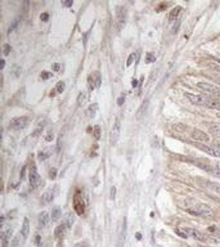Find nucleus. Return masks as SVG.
I'll return each mask as SVG.
<instances>
[{"label": "nucleus", "mask_w": 220, "mask_h": 247, "mask_svg": "<svg viewBox=\"0 0 220 247\" xmlns=\"http://www.w3.org/2000/svg\"><path fill=\"white\" fill-rule=\"evenodd\" d=\"M53 74L51 72H48V71H43V72L41 73V78L43 80H48L49 78H50Z\"/></svg>", "instance_id": "obj_31"}, {"label": "nucleus", "mask_w": 220, "mask_h": 247, "mask_svg": "<svg viewBox=\"0 0 220 247\" xmlns=\"http://www.w3.org/2000/svg\"><path fill=\"white\" fill-rule=\"evenodd\" d=\"M17 25H18V21H14L13 22H12V24H11V26L9 27V29H8V32H7V33L9 34L11 31H13L14 29H16Z\"/></svg>", "instance_id": "obj_39"}, {"label": "nucleus", "mask_w": 220, "mask_h": 247, "mask_svg": "<svg viewBox=\"0 0 220 247\" xmlns=\"http://www.w3.org/2000/svg\"><path fill=\"white\" fill-rule=\"evenodd\" d=\"M185 96L194 105L205 106V103H206V100L208 96H202V95H196V94H192V93L190 92L185 93Z\"/></svg>", "instance_id": "obj_8"}, {"label": "nucleus", "mask_w": 220, "mask_h": 247, "mask_svg": "<svg viewBox=\"0 0 220 247\" xmlns=\"http://www.w3.org/2000/svg\"><path fill=\"white\" fill-rule=\"evenodd\" d=\"M101 129L99 125H95L93 128V137L95 138L96 140H99L101 138Z\"/></svg>", "instance_id": "obj_26"}, {"label": "nucleus", "mask_w": 220, "mask_h": 247, "mask_svg": "<svg viewBox=\"0 0 220 247\" xmlns=\"http://www.w3.org/2000/svg\"><path fill=\"white\" fill-rule=\"evenodd\" d=\"M61 213H62V211H61V209L60 207L59 206H55L53 208L51 212V219L53 222H57L59 217L61 216Z\"/></svg>", "instance_id": "obj_21"}, {"label": "nucleus", "mask_w": 220, "mask_h": 247, "mask_svg": "<svg viewBox=\"0 0 220 247\" xmlns=\"http://www.w3.org/2000/svg\"><path fill=\"white\" fill-rule=\"evenodd\" d=\"M199 148L204 152H206L207 154L211 156V157L220 158V151L215 148H213V147H211V146H209L206 144H199Z\"/></svg>", "instance_id": "obj_13"}, {"label": "nucleus", "mask_w": 220, "mask_h": 247, "mask_svg": "<svg viewBox=\"0 0 220 247\" xmlns=\"http://www.w3.org/2000/svg\"><path fill=\"white\" fill-rule=\"evenodd\" d=\"M25 170H26V166H23V167H22V169H21V179L24 178Z\"/></svg>", "instance_id": "obj_47"}, {"label": "nucleus", "mask_w": 220, "mask_h": 247, "mask_svg": "<svg viewBox=\"0 0 220 247\" xmlns=\"http://www.w3.org/2000/svg\"><path fill=\"white\" fill-rule=\"evenodd\" d=\"M74 247H83V243H79V244H77V245H75Z\"/></svg>", "instance_id": "obj_50"}, {"label": "nucleus", "mask_w": 220, "mask_h": 247, "mask_svg": "<svg viewBox=\"0 0 220 247\" xmlns=\"http://www.w3.org/2000/svg\"><path fill=\"white\" fill-rule=\"evenodd\" d=\"M62 3H64V5L67 7H70L73 4V0H66V1H62Z\"/></svg>", "instance_id": "obj_42"}, {"label": "nucleus", "mask_w": 220, "mask_h": 247, "mask_svg": "<svg viewBox=\"0 0 220 247\" xmlns=\"http://www.w3.org/2000/svg\"><path fill=\"white\" fill-rule=\"evenodd\" d=\"M55 89H56V91H57L59 94H61V93L64 92V91L65 89V83L63 82V81H59V82L56 84Z\"/></svg>", "instance_id": "obj_27"}, {"label": "nucleus", "mask_w": 220, "mask_h": 247, "mask_svg": "<svg viewBox=\"0 0 220 247\" xmlns=\"http://www.w3.org/2000/svg\"><path fill=\"white\" fill-rule=\"evenodd\" d=\"M198 247H211V246H199Z\"/></svg>", "instance_id": "obj_51"}, {"label": "nucleus", "mask_w": 220, "mask_h": 247, "mask_svg": "<svg viewBox=\"0 0 220 247\" xmlns=\"http://www.w3.org/2000/svg\"><path fill=\"white\" fill-rule=\"evenodd\" d=\"M124 101H125V95L122 93L121 96L118 97V99H117V105L119 106H121L124 103Z\"/></svg>", "instance_id": "obj_36"}, {"label": "nucleus", "mask_w": 220, "mask_h": 247, "mask_svg": "<svg viewBox=\"0 0 220 247\" xmlns=\"http://www.w3.org/2000/svg\"><path fill=\"white\" fill-rule=\"evenodd\" d=\"M19 244H20V236H19V235H17V236L13 238V241H12L11 246L17 247L19 246Z\"/></svg>", "instance_id": "obj_32"}, {"label": "nucleus", "mask_w": 220, "mask_h": 247, "mask_svg": "<svg viewBox=\"0 0 220 247\" xmlns=\"http://www.w3.org/2000/svg\"><path fill=\"white\" fill-rule=\"evenodd\" d=\"M191 138L193 139L199 141V142H210V140L209 134L200 129H195L193 130L192 134H191Z\"/></svg>", "instance_id": "obj_12"}, {"label": "nucleus", "mask_w": 220, "mask_h": 247, "mask_svg": "<svg viewBox=\"0 0 220 247\" xmlns=\"http://www.w3.org/2000/svg\"><path fill=\"white\" fill-rule=\"evenodd\" d=\"M40 19H41L42 21H47L49 19V14L47 13H43L41 14Z\"/></svg>", "instance_id": "obj_40"}, {"label": "nucleus", "mask_w": 220, "mask_h": 247, "mask_svg": "<svg viewBox=\"0 0 220 247\" xmlns=\"http://www.w3.org/2000/svg\"><path fill=\"white\" fill-rule=\"evenodd\" d=\"M88 85L91 87V90H93L94 87L99 88L101 85V78L99 72H95L88 77Z\"/></svg>", "instance_id": "obj_11"}, {"label": "nucleus", "mask_w": 220, "mask_h": 247, "mask_svg": "<svg viewBox=\"0 0 220 247\" xmlns=\"http://www.w3.org/2000/svg\"><path fill=\"white\" fill-rule=\"evenodd\" d=\"M99 109V106L97 103H93L92 105H90L89 106L87 107V109L86 110V115L87 116L90 118V119H93L95 117L96 114V111Z\"/></svg>", "instance_id": "obj_18"}, {"label": "nucleus", "mask_w": 220, "mask_h": 247, "mask_svg": "<svg viewBox=\"0 0 220 247\" xmlns=\"http://www.w3.org/2000/svg\"><path fill=\"white\" fill-rule=\"evenodd\" d=\"M205 106L212 109V110H220V102L218 100L211 97H207L206 103H205Z\"/></svg>", "instance_id": "obj_17"}, {"label": "nucleus", "mask_w": 220, "mask_h": 247, "mask_svg": "<svg viewBox=\"0 0 220 247\" xmlns=\"http://www.w3.org/2000/svg\"><path fill=\"white\" fill-rule=\"evenodd\" d=\"M187 211L192 215H198L204 217H212L214 215V212L210 206L202 203H196L193 208H191V209H188Z\"/></svg>", "instance_id": "obj_1"}, {"label": "nucleus", "mask_w": 220, "mask_h": 247, "mask_svg": "<svg viewBox=\"0 0 220 247\" xmlns=\"http://www.w3.org/2000/svg\"><path fill=\"white\" fill-rule=\"evenodd\" d=\"M52 69H53V70L55 71V72H58V71H59V69H60V65H59V64L55 63V64L52 65Z\"/></svg>", "instance_id": "obj_43"}, {"label": "nucleus", "mask_w": 220, "mask_h": 247, "mask_svg": "<svg viewBox=\"0 0 220 247\" xmlns=\"http://www.w3.org/2000/svg\"><path fill=\"white\" fill-rule=\"evenodd\" d=\"M173 130L177 132V133H182L186 129V125L183 123H177L175 124L173 126Z\"/></svg>", "instance_id": "obj_24"}, {"label": "nucleus", "mask_w": 220, "mask_h": 247, "mask_svg": "<svg viewBox=\"0 0 220 247\" xmlns=\"http://www.w3.org/2000/svg\"><path fill=\"white\" fill-rule=\"evenodd\" d=\"M27 116H21L14 118L13 120H11L10 124H9V127L13 130H21L23 128L26 127V125L27 124Z\"/></svg>", "instance_id": "obj_5"}, {"label": "nucleus", "mask_w": 220, "mask_h": 247, "mask_svg": "<svg viewBox=\"0 0 220 247\" xmlns=\"http://www.w3.org/2000/svg\"><path fill=\"white\" fill-rule=\"evenodd\" d=\"M210 133L213 134V137H215L217 139L220 140V127H213L210 129Z\"/></svg>", "instance_id": "obj_28"}, {"label": "nucleus", "mask_w": 220, "mask_h": 247, "mask_svg": "<svg viewBox=\"0 0 220 247\" xmlns=\"http://www.w3.org/2000/svg\"><path fill=\"white\" fill-rule=\"evenodd\" d=\"M148 102L147 100L143 102V104L141 105V106H140V108L139 109V110L137 111V114H136V118H137L138 120L141 119L142 117L144 115L145 111H146V110H147V107H148Z\"/></svg>", "instance_id": "obj_22"}, {"label": "nucleus", "mask_w": 220, "mask_h": 247, "mask_svg": "<svg viewBox=\"0 0 220 247\" xmlns=\"http://www.w3.org/2000/svg\"><path fill=\"white\" fill-rule=\"evenodd\" d=\"M181 7H176L175 8H173L169 14V21L176 20L179 16V13H181Z\"/></svg>", "instance_id": "obj_23"}, {"label": "nucleus", "mask_w": 220, "mask_h": 247, "mask_svg": "<svg viewBox=\"0 0 220 247\" xmlns=\"http://www.w3.org/2000/svg\"><path fill=\"white\" fill-rule=\"evenodd\" d=\"M135 237H136V239H137V240H141V239H142L141 234L139 233V232H137V233L135 234Z\"/></svg>", "instance_id": "obj_48"}, {"label": "nucleus", "mask_w": 220, "mask_h": 247, "mask_svg": "<svg viewBox=\"0 0 220 247\" xmlns=\"http://www.w3.org/2000/svg\"><path fill=\"white\" fill-rule=\"evenodd\" d=\"M134 58H135V54H130V56L128 57L127 61H126V66L127 67H130V66L133 64V62L134 61Z\"/></svg>", "instance_id": "obj_35"}, {"label": "nucleus", "mask_w": 220, "mask_h": 247, "mask_svg": "<svg viewBox=\"0 0 220 247\" xmlns=\"http://www.w3.org/2000/svg\"><path fill=\"white\" fill-rule=\"evenodd\" d=\"M40 242H41V237H40V236H37L36 238V245H39Z\"/></svg>", "instance_id": "obj_49"}, {"label": "nucleus", "mask_w": 220, "mask_h": 247, "mask_svg": "<svg viewBox=\"0 0 220 247\" xmlns=\"http://www.w3.org/2000/svg\"><path fill=\"white\" fill-rule=\"evenodd\" d=\"M59 193V189L57 188V185H55L53 188L48 189L47 191H45L41 197V202L44 204H48L50 203L54 200L55 196L57 195Z\"/></svg>", "instance_id": "obj_10"}, {"label": "nucleus", "mask_w": 220, "mask_h": 247, "mask_svg": "<svg viewBox=\"0 0 220 247\" xmlns=\"http://www.w3.org/2000/svg\"><path fill=\"white\" fill-rule=\"evenodd\" d=\"M49 156H47V154L45 153V152H40V153H39V156H38V158H39L40 161H43V160L46 159Z\"/></svg>", "instance_id": "obj_41"}, {"label": "nucleus", "mask_w": 220, "mask_h": 247, "mask_svg": "<svg viewBox=\"0 0 220 247\" xmlns=\"http://www.w3.org/2000/svg\"><path fill=\"white\" fill-rule=\"evenodd\" d=\"M126 230H127V221H126V217H124V222H123V225H122V230H121V235H120V240H119V243H120V247H123L124 243V240H125V237H126Z\"/></svg>", "instance_id": "obj_19"}, {"label": "nucleus", "mask_w": 220, "mask_h": 247, "mask_svg": "<svg viewBox=\"0 0 220 247\" xmlns=\"http://www.w3.org/2000/svg\"><path fill=\"white\" fill-rule=\"evenodd\" d=\"M53 138H54V136H53V134H49L46 135V137H45V140L48 141V142H51L52 140H53Z\"/></svg>", "instance_id": "obj_44"}, {"label": "nucleus", "mask_w": 220, "mask_h": 247, "mask_svg": "<svg viewBox=\"0 0 220 247\" xmlns=\"http://www.w3.org/2000/svg\"><path fill=\"white\" fill-rule=\"evenodd\" d=\"M127 19V10L124 6H118L116 11V25L118 31L124 29Z\"/></svg>", "instance_id": "obj_2"}, {"label": "nucleus", "mask_w": 220, "mask_h": 247, "mask_svg": "<svg viewBox=\"0 0 220 247\" xmlns=\"http://www.w3.org/2000/svg\"><path fill=\"white\" fill-rule=\"evenodd\" d=\"M73 220H74V217H73L71 214H69V215H68V217H66V221L64 223H65L66 225L68 226V227L70 228L71 226L73 224Z\"/></svg>", "instance_id": "obj_30"}, {"label": "nucleus", "mask_w": 220, "mask_h": 247, "mask_svg": "<svg viewBox=\"0 0 220 247\" xmlns=\"http://www.w3.org/2000/svg\"><path fill=\"white\" fill-rule=\"evenodd\" d=\"M4 66H5V60L2 58V59L0 60V69H1V70H3L4 68Z\"/></svg>", "instance_id": "obj_45"}, {"label": "nucleus", "mask_w": 220, "mask_h": 247, "mask_svg": "<svg viewBox=\"0 0 220 247\" xmlns=\"http://www.w3.org/2000/svg\"><path fill=\"white\" fill-rule=\"evenodd\" d=\"M57 175V170L55 168H51L49 172V177L50 180H55Z\"/></svg>", "instance_id": "obj_34"}, {"label": "nucleus", "mask_w": 220, "mask_h": 247, "mask_svg": "<svg viewBox=\"0 0 220 247\" xmlns=\"http://www.w3.org/2000/svg\"><path fill=\"white\" fill-rule=\"evenodd\" d=\"M121 122L116 119L110 134V143L111 145H115L119 139L121 134Z\"/></svg>", "instance_id": "obj_7"}, {"label": "nucleus", "mask_w": 220, "mask_h": 247, "mask_svg": "<svg viewBox=\"0 0 220 247\" xmlns=\"http://www.w3.org/2000/svg\"><path fill=\"white\" fill-rule=\"evenodd\" d=\"M182 231L186 233L187 237H192L193 239H195V240H199V241H201V242H206V241H208V236L204 235L201 231L196 230V229L190 228V227H186V228H183Z\"/></svg>", "instance_id": "obj_3"}, {"label": "nucleus", "mask_w": 220, "mask_h": 247, "mask_svg": "<svg viewBox=\"0 0 220 247\" xmlns=\"http://www.w3.org/2000/svg\"><path fill=\"white\" fill-rule=\"evenodd\" d=\"M144 61L146 64H151V63H153V62L156 61V57H155L153 54H152V53H148V54L146 55V56H145Z\"/></svg>", "instance_id": "obj_29"}, {"label": "nucleus", "mask_w": 220, "mask_h": 247, "mask_svg": "<svg viewBox=\"0 0 220 247\" xmlns=\"http://www.w3.org/2000/svg\"><path fill=\"white\" fill-rule=\"evenodd\" d=\"M204 184H205L204 187H206L207 189H210V190H212L213 192L220 194V184L216 183V182L209 181V180L204 182Z\"/></svg>", "instance_id": "obj_20"}, {"label": "nucleus", "mask_w": 220, "mask_h": 247, "mask_svg": "<svg viewBox=\"0 0 220 247\" xmlns=\"http://www.w3.org/2000/svg\"><path fill=\"white\" fill-rule=\"evenodd\" d=\"M87 101V94L85 92H81L78 96V99H77V102L79 104V106H83V105L85 104Z\"/></svg>", "instance_id": "obj_25"}, {"label": "nucleus", "mask_w": 220, "mask_h": 247, "mask_svg": "<svg viewBox=\"0 0 220 247\" xmlns=\"http://www.w3.org/2000/svg\"><path fill=\"white\" fill-rule=\"evenodd\" d=\"M138 85H139V81L136 80V79H134L133 82H132V86H133V87H136Z\"/></svg>", "instance_id": "obj_46"}, {"label": "nucleus", "mask_w": 220, "mask_h": 247, "mask_svg": "<svg viewBox=\"0 0 220 247\" xmlns=\"http://www.w3.org/2000/svg\"><path fill=\"white\" fill-rule=\"evenodd\" d=\"M69 227L66 225L65 223H63L62 224H60L59 226H58L55 229V237L57 239H62L63 237L65 236L66 232H67V229Z\"/></svg>", "instance_id": "obj_15"}, {"label": "nucleus", "mask_w": 220, "mask_h": 247, "mask_svg": "<svg viewBox=\"0 0 220 247\" xmlns=\"http://www.w3.org/2000/svg\"><path fill=\"white\" fill-rule=\"evenodd\" d=\"M116 186H112L111 188H110V198L112 200H115V199H116Z\"/></svg>", "instance_id": "obj_37"}, {"label": "nucleus", "mask_w": 220, "mask_h": 247, "mask_svg": "<svg viewBox=\"0 0 220 247\" xmlns=\"http://www.w3.org/2000/svg\"><path fill=\"white\" fill-rule=\"evenodd\" d=\"M197 87L201 90L204 91L205 92L210 93L212 95H218L220 93V89L213 84H211L210 82H197Z\"/></svg>", "instance_id": "obj_9"}, {"label": "nucleus", "mask_w": 220, "mask_h": 247, "mask_svg": "<svg viewBox=\"0 0 220 247\" xmlns=\"http://www.w3.org/2000/svg\"><path fill=\"white\" fill-rule=\"evenodd\" d=\"M29 183L32 189L37 188L41 183V177L36 166H32L29 171Z\"/></svg>", "instance_id": "obj_4"}, {"label": "nucleus", "mask_w": 220, "mask_h": 247, "mask_svg": "<svg viewBox=\"0 0 220 247\" xmlns=\"http://www.w3.org/2000/svg\"><path fill=\"white\" fill-rule=\"evenodd\" d=\"M38 222H39V225L41 228H45L48 226L49 223H50V214L48 213V212H46V211L41 212L38 216Z\"/></svg>", "instance_id": "obj_14"}, {"label": "nucleus", "mask_w": 220, "mask_h": 247, "mask_svg": "<svg viewBox=\"0 0 220 247\" xmlns=\"http://www.w3.org/2000/svg\"><path fill=\"white\" fill-rule=\"evenodd\" d=\"M210 67L213 70H215L217 72H220V66L216 63H213H213H210Z\"/></svg>", "instance_id": "obj_38"}, {"label": "nucleus", "mask_w": 220, "mask_h": 247, "mask_svg": "<svg viewBox=\"0 0 220 247\" xmlns=\"http://www.w3.org/2000/svg\"><path fill=\"white\" fill-rule=\"evenodd\" d=\"M73 208H74L75 212L79 215H82V214L84 213V211H85V203H84L83 199H82V197H81V195L79 194V193H75V194L73 195Z\"/></svg>", "instance_id": "obj_6"}, {"label": "nucleus", "mask_w": 220, "mask_h": 247, "mask_svg": "<svg viewBox=\"0 0 220 247\" xmlns=\"http://www.w3.org/2000/svg\"><path fill=\"white\" fill-rule=\"evenodd\" d=\"M11 50H12V47L8 44H5V45L3 46V53L5 56H7L9 55V53L11 52Z\"/></svg>", "instance_id": "obj_33"}, {"label": "nucleus", "mask_w": 220, "mask_h": 247, "mask_svg": "<svg viewBox=\"0 0 220 247\" xmlns=\"http://www.w3.org/2000/svg\"><path fill=\"white\" fill-rule=\"evenodd\" d=\"M30 232V222L27 217H25L24 221L22 223V226H21V236L23 237V239H27Z\"/></svg>", "instance_id": "obj_16"}]
</instances>
